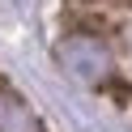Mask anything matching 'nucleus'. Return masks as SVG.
<instances>
[{
	"label": "nucleus",
	"mask_w": 132,
	"mask_h": 132,
	"mask_svg": "<svg viewBox=\"0 0 132 132\" xmlns=\"http://www.w3.org/2000/svg\"><path fill=\"white\" fill-rule=\"evenodd\" d=\"M64 64H68V72H77L81 81H94V77H102V72L111 68V55H106V47L94 43V38H68V43H64Z\"/></svg>",
	"instance_id": "1"
},
{
	"label": "nucleus",
	"mask_w": 132,
	"mask_h": 132,
	"mask_svg": "<svg viewBox=\"0 0 132 132\" xmlns=\"http://www.w3.org/2000/svg\"><path fill=\"white\" fill-rule=\"evenodd\" d=\"M0 132H38L30 106L13 94H0Z\"/></svg>",
	"instance_id": "2"
}]
</instances>
